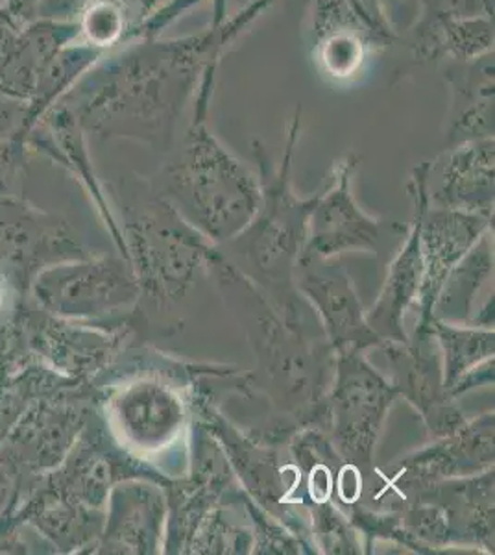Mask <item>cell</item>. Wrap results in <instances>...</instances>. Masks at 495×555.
I'll list each match as a JSON object with an SVG mask.
<instances>
[{"instance_id": "1", "label": "cell", "mask_w": 495, "mask_h": 555, "mask_svg": "<svg viewBox=\"0 0 495 555\" xmlns=\"http://www.w3.org/2000/svg\"><path fill=\"white\" fill-rule=\"evenodd\" d=\"M272 7L251 0L227 15V0H213V20L182 38H138L107 52L62 102L86 132L132 139L170 151L175 128L193 106L207 69L220 65L227 49Z\"/></svg>"}, {"instance_id": "2", "label": "cell", "mask_w": 495, "mask_h": 555, "mask_svg": "<svg viewBox=\"0 0 495 555\" xmlns=\"http://www.w3.org/2000/svg\"><path fill=\"white\" fill-rule=\"evenodd\" d=\"M206 272L214 278L227 306L237 313L256 353V369L246 373L243 397H263L272 410L270 421L292 431H326L335 352L324 332L285 321L263 291L220 248Z\"/></svg>"}, {"instance_id": "3", "label": "cell", "mask_w": 495, "mask_h": 555, "mask_svg": "<svg viewBox=\"0 0 495 555\" xmlns=\"http://www.w3.org/2000/svg\"><path fill=\"white\" fill-rule=\"evenodd\" d=\"M219 65L207 69L182 145L152 182L172 208L213 245L237 237L258 211L261 183L209 127Z\"/></svg>"}, {"instance_id": "4", "label": "cell", "mask_w": 495, "mask_h": 555, "mask_svg": "<svg viewBox=\"0 0 495 555\" xmlns=\"http://www.w3.org/2000/svg\"><path fill=\"white\" fill-rule=\"evenodd\" d=\"M300 130L301 106H298L277 167L270 165L269 152L261 141L251 143L258 162L261 203L250 224L237 237L217 246L263 291L285 321L292 326H311L308 313L311 306L295 285L296 263L303 253L309 217L316 203V195L301 198L292 185V162Z\"/></svg>"}, {"instance_id": "5", "label": "cell", "mask_w": 495, "mask_h": 555, "mask_svg": "<svg viewBox=\"0 0 495 555\" xmlns=\"http://www.w3.org/2000/svg\"><path fill=\"white\" fill-rule=\"evenodd\" d=\"M126 253L138 278V311H170L217 256V245L191 227L152 183L132 193L122 222Z\"/></svg>"}, {"instance_id": "6", "label": "cell", "mask_w": 495, "mask_h": 555, "mask_svg": "<svg viewBox=\"0 0 495 555\" xmlns=\"http://www.w3.org/2000/svg\"><path fill=\"white\" fill-rule=\"evenodd\" d=\"M145 371L130 374L102 392L107 429L120 447L152 460L187 442L191 395L201 374L222 373L227 365L185 363L165 353L151 358ZM151 463V461H148Z\"/></svg>"}, {"instance_id": "7", "label": "cell", "mask_w": 495, "mask_h": 555, "mask_svg": "<svg viewBox=\"0 0 495 555\" xmlns=\"http://www.w3.org/2000/svg\"><path fill=\"white\" fill-rule=\"evenodd\" d=\"M237 369L230 366L226 373L213 374H232ZM213 374H201L196 378L191 395V413L224 450L238 486L245 489L246 494L256 500L264 512L282 520L296 535L313 544L305 505L290 500V492L300 487L298 468L282 460L285 447H277L250 429L237 426L220 411L214 402V392L204 387V378Z\"/></svg>"}, {"instance_id": "8", "label": "cell", "mask_w": 495, "mask_h": 555, "mask_svg": "<svg viewBox=\"0 0 495 555\" xmlns=\"http://www.w3.org/2000/svg\"><path fill=\"white\" fill-rule=\"evenodd\" d=\"M398 392L364 352L335 353L327 395V429L333 449L364 481L376 478L374 455Z\"/></svg>"}, {"instance_id": "9", "label": "cell", "mask_w": 495, "mask_h": 555, "mask_svg": "<svg viewBox=\"0 0 495 555\" xmlns=\"http://www.w3.org/2000/svg\"><path fill=\"white\" fill-rule=\"evenodd\" d=\"M31 293L60 321L112 324L133 315L139 284L122 256L82 258L44 267L31 282Z\"/></svg>"}, {"instance_id": "10", "label": "cell", "mask_w": 495, "mask_h": 555, "mask_svg": "<svg viewBox=\"0 0 495 555\" xmlns=\"http://www.w3.org/2000/svg\"><path fill=\"white\" fill-rule=\"evenodd\" d=\"M494 410L466 421L457 431L429 439L427 444L398 460L387 470H376L381 480L377 491L361 496L370 507H400L414 494L440 481L466 478L494 468Z\"/></svg>"}, {"instance_id": "11", "label": "cell", "mask_w": 495, "mask_h": 555, "mask_svg": "<svg viewBox=\"0 0 495 555\" xmlns=\"http://www.w3.org/2000/svg\"><path fill=\"white\" fill-rule=\"evenodd\" d=\"M400 33L382 0H314L313 56L322 73L346 82Z\"/></svg>"}, {"instance_id": "12", "label": "cell", "mask_w": 495, "mask_h": 555, "mask_svg": "<svg viewBox=\"0 0 495 555\" xmlns=\"http://www.w3.org/2000/svg\"><path fill=\"white\" fill-rule=\"evenodd\" d=\"M238 481L224 450L206 426L191 416L187 467L172 476L167 492V531L164 554H185L201 520L226 499Z\"/></svg>"}, {"instance_id": "13", "label": "cell", "mask_w": 495, "mask_h": 555, "mask_svg": "<svg viewBox=\"0 0 495 555\" xmlns=\"http://www.w3.org/2000/svg\"><path fill=\"white\" fill-rule=\"evenodd\" d=\"M390 384L426 424L429 439L444 437L465 426L466 418L444 385L442 353L431 324H414L407 341L382 343Z\"/></svg>"}, {"instance_id": "14", "label": "cell", "mask_w": 495, "mask_h": 555, "mask_svg": "<svg viewBox=\"0 0 495 555\" xmlns=\"http://www.w3.org/2000/svg\"><path fill=\"white\" fill-rule=\"evenodd\" d=\"M295 285L321 322L333 352H366L385 343L368 326L366 311L340 258L301 253L296 263Z\"/></svg>"}, {"instance_id": "15", "label": "cell", "mask_w": 495, "mask_h": 555, "mask_svg": "<svg viewBox=\"0 0 495 555\" xmlns=\"http://www.w3.org/2000/svg\"><path fill=\"white\" fill-rule=\"evenodd\" d=\"M357 165L359 156L353 152L333 165L331 175L316 193L303 253L329 259L342 258L346 253L381 250L385 230L392 222L379 221L359 206L351 190Z\"/></svg>"}, {"instance_id": "16", "label": "cell", "mask_w": 495, "mask_h": 555, "mask_svg": "<svg viewBox=\"0 0 495 555\" xmlns=\"http://www.w3.org/2000/svg\"><path fill=\"white\" fill-rule=\"evenodd\" d=\"M167 515V492L161 483L146 478L115 483L93 554H164Z\"/></svg>"}, {"instance_id": "17", "label": "cell", "mask_w": 495, "mask_h": 555, "mask_svg": "<svg viewBox=\"0 0 495 555\" xmlns=\"http://www.w3.org/2000/svg\"><path fill=\"white\" fill-rule=\"evenodd\" d=\"M427 162L414 167L408 178L407 191L413 203V219L408 222L407 232L403 237L400 250L395 253L390 263L387 278L382 282L379 297L372 310L366 313V321L382 341H407L405 317L414 310L418 295H420L421 274V215L427 208Z\"/></svg>"}, {"instance_id": "18", "label": "cell", "mask_w": 495, "mask_h": 555, "mask_svg": "<svg viewBox=\"0 0 495 555\" xmlns=\"http://www.w3.org/2000/svg\"><path fill=\"white\" fill-rule=\"evenodd\" d=\"M426 191L434 208L494 217L495 139L468 141L427 162Z\"/></svg>"}, {"instance_id": "19", "label": "cell", "mask_w": 495, "mask_h": 555, "mask_svg": "<svg viewBox=\"0 0 495 555\" xmlns=\"http://www.w3.org/2000/svg\"><path fill=\"white\" fill-rule=\"evenodd\" d=\"M490 228H494V217L489 215L434 208L427 203V208L421 215L424 274L420 295L414 306L416 322H433L434 302L439 298L445 278Z\"/></svg>"}, {"instance_id": "20", "label": "cell", "mask_w": 495, "mask_h": 555, "mask_svg": "<svg viewBox=\"0 0 495 555\" xmlns=\"http://www.w3.org/2000/svg\"><path fill=\"white\" fill-rule=\"evenodd\" d=\"M91 395L96 392L31 408L10 436L8 455L12 465H25L36 473L54 470L67 457L93 415L83 405V400H93Z\"/></svg>"}, {"instance_id": "21", "label": "cell", "mask_w": 495, "mask_h": 555, "mask_svg": "<svg viewBox=\"0 0 495 555\" xmlns=\"http://www.w3.org/2000/svg\"><path fill=\"white\" fill-rule=\"evenodd\" d=\"M444 76L452 93L445 146L494 138V52L470 62H445Z\"/></svg>"}, {"instance_id": "22", "label": "cell", "mask_w": 495, "mask_h": 555, "mask_svg": "<svg viewBox=\"0 0 495 555\" xmlns=\"http://www.w3.org/2000/svg\"><path fill=\"white\" fill-rule=\"evenodd\" d=\"M86 133L88 132L83 130L75 112L65 102L60 101L56 106L44 114L43 119L39 120L38 127L28 138V143H36L41 151L56 159L57 164L67 167L73 175L80 178L83 188L96 204L102 221L106 222L117 250L122 258L128 259L125 235H122L119 222L115 219L112 206L106 201V193L94 175L93 164L89 158L88 143H86Z\"/></svg>"}, {"instance_id": "23", "label": "cell", "mask_w": 495, "mask_h": 555, "mask_svg": "<svg viewBox=\"0 0 495 555\" xmlns=\"http://www.w3.org/2000/svg\"><path fill=\"white\" fill-rule=\"evenodd\" d=\"M447 518L453 548H471L481 554H495V470L440 481L429 487Z\"/></svg>"}, {"instance_id": "24", "label": "cell", "mask_w": 495, "mask_h": 555, "mask_svg": "<svg viewBox=\"0 0 495 555\" xmlns=\"http://www.w3.org/2000/svg\"><path fill=\"white\" fill-rule=\"evenodd\" d=\"M484 289H494V228L479 237L445 278L434 302V319L494 330L495 298L477 302Z\"/></svg>"}, {"instance_id": "25", "label": "cell", "mask_w": 495, "mask_h": 555, "mask_svg": "<svg viewBox=\"0 0 495 555\" xmlns=\"http://www.w3.org/2000/svg\"><path fill=\"white\" fill-rule=\"evenodd\" d=\"M494 20H455L418 13L408 28V47L418 62H470L494 52Z\"/></svg>"}, {"instance_id": "26", "label": "cell", "mask_w": 495, "mask_h": 555, "mask_svg": "<svg viewBox=\"0 0 495 555\" xmlns=\"http://www.w3.org/2000/svg\"><path fill=\"white\" fill-rule=\"evenodd\" d=\"M433 330L442 353L444 385L447 392L465 374L494 360L495 332L466 324H452L433 317ZM453 398V397H452Z\"/></svg>"}, {"instance_id": "27", "label": "cell", "mask_w": 495, "mask_h": 555, "mask_svg": "<svg viewBox=\"0 0 495 555\" xmlns=\"http://www.w3.org/2000/svg\"><path fill=\"white\" fill-rule=\"evenodd\" d=\"M238 489L240 486L237 483L226 499L201 520L185 554L246 555L253 552V531H251L250 520L248 524H240L233 518Z\"/></svg>"}, {"instance_id": "28", "label": "cell", "mask_w": 495, "mask_h": 555, "mask_svg": "<svg viewBox=\"0 0 495 555\" xmlns=\"http://www.w3.org/2000/svg\"><path fill=\"white\" fill-rule=\"evenodd\" d=\"M309 515V531L318 554H364L363 539L351 524L348 513L329 499L314 504H303Z\"/></svg>"}, {"instance_id": "29", "label": "cell", "mask_w": 495, "mask_h": 555, "mask_svg": "<svg viewBox=\"0 0 495 555\" xmlns=\"http://www.w3.org/2000/svg\"><path fill=\"white\" fill-rule=\"evenodd\" d=\"M76 21L80 39L99 51H114L130 36L128 13L117 0H88L76 13Z\"/></svg>"}, {"instance_id": "30", "label": "cell", "mask_w": 495, "mask_h": 555, "mask_svg": "<svg viewBox=\"0 0 495 555\" xmlns=\"http://www.w3.org/2000/svg\"><path fill=\"white\" fill-rule=\"evenodd\" d=\"M243 504H245L246 515H248L251 531H253V552L251 554H316L313 544H309L308 541L296 535L295 531L287 528L282 520H277L274 515L264 512L256 500H251L246 494L245 489H243Z\"/></svg>"}, {"instance_id": "31", "label": "cell", "mask_w": 495, "mask_h": 555, "mask_svg": "<svg viewBox=\"0 0 495 555\" xmlns=\"http://www.w3.org/2000/svg\"><path fill=\"white\" fill-rule=\"evenodd\" d=\"M26 101L0 91V190L25 152Z\"/></svg>"}, {"instance_id": "32", "label": "cell", "mask_w": 495, "mask_h": 555, "mask_svg": "<svg viewBox=\"0 0 495 555\" xmlns=\"http://www.w3.org/2000/svg\"><path fill=\"white\" fill-rule=\"evenodd\" d=\"M420 12L471 20V17H492L494 20V0H418Z\"/></svg>"}, {"instance_id": "33", "label": "cell", "mask_w": 495, "mask_h": 555, "mask_svg": "<svg viewBox=\"0 0 495 555\" xmlns=\"http://www.w3.org/2000/svg\"><path fill=\"white\" fill-rule=\"evenodd\" d=\"M120 7L125 8L130 20V36L128 41L132 39L133 33L138 30L139 26L143 25L152 13L156 12L157 8L164 4L165 0H117ZM126 41V43H128Z\"/></svg>"}, {"instance_id": "34", "label": "cell", "mask_w": 495, "mask_h": 555, "mask_svg": "<svg viewBox=\"0 0 495 555\" xmlns=\"http://www.w3.org/2000/svg\"><path fill=\"white\" fill-rule=\"evenodd\" d=\"M43 0H8L6 8L19 20H34L38 7Z\"/></svg>"}, {"instance_id": "35", "label": "cell", "mask_w": 495, "mask_h": 555, "mask_svg": "<svg viewBox=\"0 0 495 555\" xmlns=\"http://www.w3.org/2000/svg\"><path fill=\"white\" fill-rule=\"evenodd\" d=\"M0 369H2V363H0Z\"/></svg>"}, {"instance_id": "36", "label": "cell", "mask_w": 495, "mask_h": 555, "mask_svg": "<svg viewBox=\"0 0 495 555\" xmlns=\"http://www.w3.org/2000/svg\"><path fill=\"white\" fill-rule=\"evenodd\" d=\"M0 91H2V88H0Z\"/></svg>"}]
</instances>
